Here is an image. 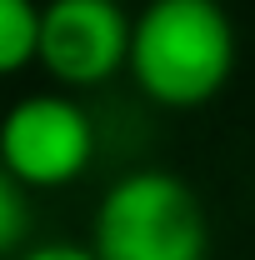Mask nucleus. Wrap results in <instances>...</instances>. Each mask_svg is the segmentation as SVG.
I'll use <instances>...</instances> for the list:
<instances>
[{"instance_id":"4","label":"nucleus","mask_w":255,"mask_h":260,"mask_svg":"<svg viewBox=\"0 0 255 260\" xmlns=\"http://www.w3.org/2000/svg\"><path fill=\"white\" fill-rule=\"evenodd\" d=\"M135 20L115 0H45L40 5V65L60 85H105L130 65Z\"/></svg>"},{"instance_id":"1","label":"nucleus","mask_w":255,"mask_h":260,"mask_svg":"<svg viewBox=\"0 0 255 260\" xmlns=\"http://www.w3.org/2000/svg\"><path fill=\"white\" fill-rule=\"evenodd\" d=\"M235 70V25L220 0H150L135 15L130 75L155 105H205Z\"/></svg>"},{"instance_id":"6","label":"nucleus","mask_w":255,"mask_h":260,"mask_svg":"<svg viewBox=\"0 0 255 260\" xmlns=\"http://www.w3.org/2000/svg\"><path fill=\"white\" fill-rule=\"evenodd\" d=\"M30 235V190L0 165V260L20 250Z\"/></svg>"},{"instance_id":"2","label":"nucleus","mask_w":255,"mask_h":260,"mask_svg":"<svg viewBox=\"0 0 255 260\" xmlns=\"http://www.w3.org/2000/svg\"><path fill=\"white\" fill-rule=\"evenodd\" d=\"M205 210L170 170H125L90 220V250L100 260H205Z\"/></svg>"},{"instance_id":"7","label":"nucleus","mask_w":255,"mask_h":260,"mask_svg":"<svg viewBox=\"0 0 255 260\" xmlns=\"http://www.w3.org/2000/svg\"><path fill=\"white\" fill-rule=\"evenodd\" d=\"M20 260H100V255L90 245H75V240H45V245L20 250Z\"/></svg>"},{"instance_id":"3","label":"nucleus","mask_w":255,"mask_h":260,"mask_svg":"<svg viewBox=\"0 0 255 260\" xmlns=\"http://www.w3.org/2000/svg\"><path fill=\"white\" fill-rule=\"evenodd\" d=\"M100 150L95 115L70 95H20L0 115V165L25 190H55L80 180Z\"/></svg>"},{"instance_id":"5","label":"nucleus","mask_w":255,"mask_h":260,"mask_svg":"<svg viewBox=\"0 0 255 260\" xmlns=\"http://www.w3.org/2000/svg\"><path fill=\"white\" fill-rule=\"evenodd\" d=\"M30 60H40V5L0 0V75H15Z\"/></svg>"}]
</instances>
